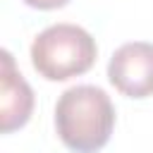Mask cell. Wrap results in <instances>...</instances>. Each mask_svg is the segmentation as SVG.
Returning a JSON list of instances; mask_svg holds the SVG:
<instances>
[{
  "label": "cell",
  "instance_id": "obj_1",
  "mask_svg": "<svg viewBox=\"0 0 153 153\" xmlns=\"http://www.w3.org/2000/svg\"><path fill=\"white\" fill-rule=\"evenodd\" d=\"M115 108L110 96L93 84L67 88L55 105V129L60 141L74 153L100 151L112 134Z\"/></svg>",
  "mask_w": 153,
  "mask_h": 153
},
{
  "label": "cell",
  "instance_id": "obj_2",
  "mask_svg": "<svg viewBox=\"0 0 153 153\" xmlns=\"http://www.w3.org/2000/svg\"><path fill=\"white\" fill-rule=\"evenodd\" d=\"M96 41L86 29L62 22L43 29L33 38L31 65L41 76L50 81H65L88 72L96 62Z\"/></svg>",
  "mask_w": 153,
  "mask_h": 153
},
{
  "label": "cell",
  "instance_id": "obj_3",
  "mask_svg": "<svg viewBox=\"0 0 153 153\" xmlns=\"http://www.w3.org/2000/svg\"><path fill=\"white\" fill-rule=\"evenodd\" d=\"M110 84L129 96L146 98L153 93V43L131 41L120 45L108 62Z\"/></svg>",
  "mask_w": 153,
  "mask_h": 153
},
{
  "label": "cell",
  "instance_id": "obj_4",
  "mask_svg": "<svg viewBox=\"0 0 153 153\" xmlns=\"http://www.w3.org/2000/svg\"><path fill=\"white\" fill-rule=\"evenodd\" d=\"M2 72H0V129L10 134L24 127L33 110V91L26 79L14 67L10 50H2Z\"/></svg>",
  "mask_w": 153,
  "mask_h": 153
},
{
  "label": "cell",
  "instance_id": "obj_5",
  "mask_svg": "<svg viewBox=\"0 0 153 153\" xmlns=\"http://www.w3.org/2000/svg\"><path fill=\"white\" fill-rule=\"evenodd\" d=\"M29 7H36V10H55V7H62L67 5L69 0H24Z\"/></svg>",
  "mask_w": 153,
  "mask_h": 153
}]
</instances>
